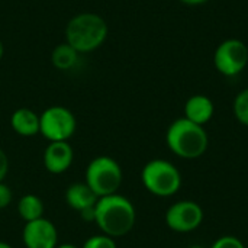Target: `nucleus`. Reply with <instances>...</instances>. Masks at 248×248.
Wrapping results in <instances>:
<instances>
[{
    "instance_id": "0eeeda50",
    "label": "nucleus",
    "mask_w": 248,
    "mask_h": 248,
    "mask_svg": "<svg viewBox=\"0 0 248 248\" xmlns=\"http://www.w3.org/2000/svg\"><path fill=\"white\" fill-rule=\"evenodd\" d=\"M215 68L225 77H235L248 64V46L237 38L222 41L214 54Z\"/></svg>"
},
{
    "instance_id": "6ab92c4d",
    "label": "nucleus",
    "mask_w": 248,
    "mask_h": 248,
    "mask_svg": "<svg viewBox=\"0 0 248 248\" xmlns=\"http://www.w3.org/2000/svg\"><path fill=\"white\" fill-rule=\"evenodd\" d=\"M12 199H13L12 189H10L6 183L0 182V209L9 206L10 202H12Z\"/></svg>"
},
{
    "instance_id": "dca6fc26",
    "label": "nucleus",
    "mask_w": 248,
    "mask_h": 248,
    "mask_svg": "<svg viewBox=\"0 0 248 248\" xmlns=\"http://www.w3.org/2000/svg\"><path fill=\"white\" fill-rule=\"evenodd\" d=\"M232 112L235 119L243 124L244 126H248V87L243 89L234 99L232 103Z\"/></svg>"
},
{
    "instance_id": "20e7f679",
    "label": "nucleus",
    "mask_w": 248,
    "mask_h": 248,
    "mask_svg": "<svg viewBox=\"0 0 248 248\" xmlns=\"http://www.w3.org/2000/svg\"><path fill=\"white\" fill-rule=\"evenodd\" d=\"M141 180L144 187L154 196L169 198L176 195L182 187V174L179 169L167 160H151L142 171Z\"/></svg>"
},
{
    "instance_id": "5701e85b",
    "label": "nucleus",
    "mask_w": 248,
    "mask_h": 248,
    "mask_svg": "<svg viewBox=\"0 0 248 248\" xmlns=\"http://www.w3.org/2000/svg\"><path fill=\"white\" fill-rule=\"evenodd\" d=\"M57 248H78L77 246H74V244H60V246H57Z\"/></svg>"
},
{
    "instance_id": "aec40b11",
    "label": "nucleus",
    "mask_w": 248,
    "mask_h": 248,
    "mask_svg": "<svg viewBox=\"0 0 248 248\" xmlns=\"http://www.w3.org/2000/svg\"><path fill=\"white\" fill-rule=\"evenodd\" d=\"M7 171H9V158L6 153L0 148V182L4 180V177L7 176Z\"/></svg>"
},
{
    "instance_id": "a211bd4d",
    "label": "nucleus",
    "mask_w": 248,
    "mask_h": 248,
    "mask_svg": "<svg viewBox=\"0 0 248 248\" xmlns=\"http://www.w3.org/2000/svg\"><path fill=\"white\" fill-rule=\"evenodd\" d=\"M211 248H246V246L243 244L241 240H238L234 235H224V237H219L211 246Z\"/></svg>"
},
{
    "instance_id": "f257e3e1",
    "label": "nucleus",
    "mask_w": 248,
    "mask_h": 248,
    "mask_svg": "<svg viewBox=\"0 0 248 248\" xmlns=\"http://www.w3.org/2000/svg\"><path fill=\"white\" fill-rule=\"evenodd\" d=\"M134 203L124 195L113 193L99 198L94 205V222L99 230L112 238L126 235L135 225Z\"/></svg>"
},
{
    "instance_id": "9d476101",
    "label": "nucleus",
    "mask_w": 248,
    "mask_h": 248,
    "mask_svg": "<svg viewBox=\"0 0 248 248\" xmlns=\"http://www.w3.org/2000/svg\"><path fill=\"white\" fill-rule=\"evenodd\" d=\"M74 160L73 147L67 141L49 142L44 151V166L52 174L65 173Z\"/></svg>"
},
{
    "instance_id": "4468645a",
    "label": "nucleus",
    "mask_w": 248,
    "mask_h": 248,
    "mask_svg": "<svg viewBox=\"0 0 248 248\" xmlns=\"http://www.w3.org/2000/svg\"><path fill=\"white\" fill-rule=\"evenodd\" d=\"M78 55H80V52L76 51L70 44L62 42V44L57 45V46L52 49L51 62H52V65H54L57 70L67 71V70L73 68V67L77 64Z\"/></svg>"
},
{
    "instance_id": "b1692460",
    "label": "nucleus",
    "mask_w": 248,
    "mask_h": 248,
    "mask_svg": "<svg viewBox=\"0 0 248 248\" xmlns=\"http://www.w3.org/2000/svg\"><path fill=\"white\" fill-rule=\"evenodd\" d=\"M3 54H4V46H3V42L0 41V60L3 58Z\"/></svg>"
},
{
    "instance_id": "6e6552de",
    "label": "nucleus",
    "mask_w": 248,
    "mask_h": 248,
    "mask_svg": "<svg viewBox=\"0 0 248 248\" xmlns=\"http://www.w3.org/2000/svg\"><path fill=\"white\" fill-rule=\"evenodd\" d=\"M203 209L193 201H180L173 203L166 212L167 227L180 234L192 232L203 222Z\"/></svg>"
},
{
    "instance_id": "4be33fe9",
    "label": "nucleus",
    "mask_w": 248,
    "mask_h": 248,
    "mask_svg": "<svg viewBox=\"0 0 248 248\" xmlns=\"http://www.w3.org/2000/svg\"><path fill=\"white\" fill-rule=\"evenodd\" d=\"M180 1L187 4V6H201V4H203V3H206L209 0H180Z\"/></svg>"
},
{
    "instance_id": "412c9836",
    "label": "nucleus",
    "mask_w": 248,
    "mask_h": 248,
    "mask_svg": "<svg viewBox=\"0 0 248 248\" xmlns=\"http://www.w3.org/2000/svg\"><path fill=\"white\" fill-rule=\"evenodd\" d=\"M78 214H80V218L84 222H94V206L87 208V209H84V211H81Z\"/></svg>"
},
{
    "instance_id": "ddd939ff",
    "label": "nucleus",
    "mask_w": 248,
    "mask_h": 248,
    "mask_svg": "<svg viewBox=\"0 0 248 248\" xmlns=\"http://www.w3.org/2000/svg\"><path fill=\"white\" fill-rule=\"evenodd\" d=\"M97 196L93 190L84 183H73L65 190V202L70 208L77 212H81L87 208H92L97 202Z\"/></svg>"
},
{
    "instance_id": "f03ea898",
    "label": "nucleus",
    "mask_w": 248,
    "mask_h": 248,
    "mask_svg": "<svg viewBox=\"0 0 248 248\" xmlns=\"http://www.w3.org/2000/svg\"><path fill=\"white\" fill-rule=\"evenodd\" d=\"M167 147L173 154L185 160H195L205 154L209 138L202 125L193 124L186 118L176 119L166 134Z\"/></svg>"
},
{
    "instance_id": "9b49d317",
    "label": "nucleus",
    "mask_w": 248,
    "mask_h": 248,
    "mask_svg": "<svg viewBox=\"0 0 248 248\" xmlns=\"http://www.w3.org/2000/svg\"><path fill=\"white\" fill-rule=\"evenodd\" d=\"M214 113V102L205 94H195L189 97L185 105V118L202 126H205L212 119Z\"/></svg>"
},
{
    "instance_id": "f8f14e48",
    "label": "nucleus",
    "mask_w": 248,
    "mask_h": 248,
    "mask_svg": "<svg viewBox=\"0 0 248 248\" xmlns=\"http://www.w3.org/2000/svg\"><path fill=\"white\" fill-rule=\"evenodd\" d=\"M10 125L20 137H33L39 134V115L28 108L16 109L12 113Z\"/></svg>"
},
{
    "instance_id": "393cba45",
    "label": "nucleus",
    "mask_w": 248,
    "mask_h": 248,
    "mask_svg": "<svg viewBox=\"0 0 248 248\" xmlns=\"http://www.w3.org/2000/svg\"><path fill=\"white\" fill-rule=\"evenodd\" d=\"M0 248H13L10 244H7V243H3V241H0Z\"/></svg>"
},
{
    "instance_id": "a878e982",
    "label": "nucleus",
    "mask_w": 248,
    "mask_h": 248,
    "mask_svg": "<svg viewBox=\"0 0 248 248\" xmlns=\"http://www.w3.org/2000/svg\"><path fill=\"white\" fill-rule=\"evenodd\" d=\"M189 248H205V247H202V246H192V247H189Z\"/></svg>"
},
{
    "instance_id": "f3484780",
    "label": "nucleus",
    "mask_w": 248,
    "mask_h": 248,
    "mask_svg": "<svg viewBox=\"0 0 248 248\" xmlns=\"http://www.w3.org/2000/svg\"><path fill=\"white\" fill-rule=\"evenodd\" d=\"M81 248H118L115 238L108 237L105 234L100 235H93L89 240H86V243L83 244Z\"/></svg>"
},
{
    "instance_id": "7ed1b4c3",
    "label": "nucleus",
    "mask_w": 248,
    "mask_h": 248,
    "mask_svg": "<svg viewBox=\"0 0 248 248\" xmlns=\"http://www.w3.org/2000/svg\"><path fill=\"white\" fill-rule=\"evenodd\" d=\"M108 23L96 13L84 12L71 17L65 26V42L80 54L92 52L108 38Z\"/></svg>"
},
{
    "instance_id": "39448f33",
    "label": "nucleus",
    "mask_w": 248,
    "mask_h": 248,
    "mask_svg": "<svg viewBox=\"0 0 248 248\" xmlns=\"http://www.w3.org/2000/svg\"><path fill=\"white\" fill-rule=\"evenodd\" d=\"M122 179L124 173L119 163L109 155L93 158L86 169V185L97 198L118 193Z\"/></svg>"
},
{
    "instance_id": "2eb2a0df",
    "label": "nucleus",
    "mask_w": 248,
    "mask_h": 248,
    "mask_svg": "<svg viewBox=\"0 0 248 248\" xmlns=\"http://www.w3.org/2000/svg\"><path fill=\"white\" fill-rule=\"evenodd\" d=\"M44 202L36 195H25L17 202V214L25 222L44 218Z\"/></svg>"
},
{
    "instance_id": "423d86ee",
    "label": "nucleus",
    "mask_w": 248,
    "mask_h": 248,
    "mask_svg": "<svg viewBox=\"0 0 248 248\" xmlns=\"http://www.w3.org/2000/svg\"><path fill=\"white\" fill-rule=\"evenodd\" d=\"M77 128L73 112L64 106H51L39 115V134L49 142L68 141Z\"/></svg>"
},
{
    "instance_id": "1a4fd4ad",
    "label": "nucleus",
    "mask_w": 248,
    "mask_h": 248,
    "mask_svg": "<svg viewBox=\"0 0 248 248\" xmlns=\"http://www.w3.org/2000/svg\"><path fill=\"white\" fill-rule=\"evenodd\" d=\"M22 240L26 248H57L58 231L49 219L39 218L26 222L22 231Z\"/></svg>"
}]
</instances>
